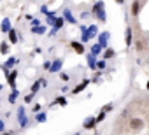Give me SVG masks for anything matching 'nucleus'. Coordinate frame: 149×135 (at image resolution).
Segmentation results:
<instances>
[{
	"mask_svg": "<svg viewBox=\"0 0 149 135\" xmlns=\"http://www.w3.org/2000/svg\"><path fill=\"white\" fill-rule=\"evenodd\" d=\"M91 16H95L98 23L107 21V13H105V2L104 0H97V2L91 6Z\"/></svg>",
	"mask_w": 149,
	"mask_h": 135,
	"instance_id": "f257e3e1",
	"label": "nucleus"
},
{
	"mask_svg": "<svg viewBox=\"0 0 149 135\" xmlns=\"http://www.w3.org/2000/svg\"><path fill=\"white\" fill-rule=\"evenodd\" d=\"M18 63H19V60H16L14 56H9V58H7V61H4L2 65H0V69H2V72H4V76H6V77H9L11 70H13V67H14V65H18Z\"/></svg>",
	"mask_w": 149,
	"mask_h": 135,
	"instance_id": "f03ea898",
	"label": "nucleus"
},
{
	"mask_svg": "<svg viewBox=\"0 0 149 135\" xmlns=\"http://www.w3.org/2000/svg\"><path fill=\"white\" fill-rule=\"evenodd\" d=\"M16 121L21 128H26L28 126V116H26V109L25 107H18L16 109Z\"/></svg>",
	"mask_w": 149,
	"mask_h": 135,
	"instance_id": "7ed1b4c3",
	"label": "nucleus"
},
{
	"mask_svg": "<svg viewBox=\"0 0 149 135\" xmlns=\"http://www.w3.org/2000/svg\"><path fill=\"white\" fill-rule=\"evenodd\" d=\"M142 7H144V0H133L132 6H130V14H132V18H139Z\"/></svg>",
	"mask_w": 149,
	"mask_h": 135,
	"instance_id": "20e7f679",
	"label": "nucleus"
},
{
	"mask_svg": "<svg viewBox=\"0 0 149 135\" xmlns=\"http://www.w3.org/2000/svg\"><path fill=\"white\" fill-rule=\"evenodd\" d=\"M90 83H91V79L84 77V79H83V81H81L77 86H74V88L70 90V93H72V95H79V93H83V91H84V90L90 86Z\"/></svg>",
	"mask_w": 149,
	"mask_h": 135,
	"instance_id": "39448f33",
	"label": "nucleus"
},
{
	"mask_svg": "<svg viewBox=\"0 0 149 135\" xmlns=\"http://www.w3.org/2000/svg\"><path fill=\"white\" fill-rule=\"evenodd\" d=\"M65 25H67L65 18H63V16H58L56 23H54V25L51 26V30H49V35H51V37H53V35H56V33H58V32H60V30H61V28H63Z\"/></svg>",
	"mask_w": 149,
	"mask_h": 135,
	"instance_id": "423d86ee",
	"label": "nucleus"
},
{
	"mask_svg": "<svg viewBox=\"0 0 149 135\" xmlns=\"http://www.w3.org/2000/svg\"><path fill=\"white\" fill-rule=\"evenodd\" d=\"M109 39H111V32H107V30H105V32H100V33H98L97 42H98L104 49H107V47H109Z\"/></svg>",
	"mask_w": 149,
	"mask_h": 135,
	"instance_id": "0eeeda50",
	"label": "nucleus"
},
{
	"mask_svg": "<svg viewBox=\"0 0 149 135\" xmlns=\"http://www.w3.org/2000/svg\"><path fill=\"white\" fill-rule=\"evenodd\" d=\"M144 119L142 118H132L130 119V130L132 132H140V130H144Z\"/></svg>",
	"mask_w": 149,
	"mask_h": 135,
	"instance_id": "6e6552de",
	"label": "nucleus"
},
{
	"mask_svg": "<svg viewBox=\"0 0 149 135\" xmlns=\"http://www.w3.org/2000/svg\"><path fill=\"white\" fill-rule=\"evenodd\" d=\"M61 69H63V60L61 58H54V60H51V74H58V72H61Z\"/></svg>",
	"mask_w": 149,
	"mask_h": 135,
	"instance_id": "1a4fd4ad",
	"label": "nucleus"
},
{
	"mask_svg": "<svg viewBox=\"0 0 149 135\" xmlns=\"http://www.w3.org/2000/svg\"><path fill=\"white\" fill-rule=\"evenodd\" d=\"M61 13H63L61 16L65 18V21H67V23H70V25H77V18L74 16V13H72V11H70L68 7H65V9H63Z\"/></svg>",
	"mask_w": 149,
	"mask_h": 135,
	"instance_id": "9d476101",
	"label": "nucleus"
},
{
	"mask_svg": "<svg viewBox=\"0 0 149 135\" xmlns=\"http://www.w3.org/2000/svg\"><path fill=\"white\" fill-rule=\"evenodd\" d=\"M97 125H98V123H97V116H88V118H84V121H83V128H84V130H93Z\"/></svg>",
	"mask_w": 149,
	"mask_h": 135,
	"instance_id": "9b49d317",
	"label": "nucleus"
},
{
	"mask_svg": "<svg viewBox=\"0 0 149 135\" xmlns=\"http://www.w3.org/2000/svg\"><path fill=\"white\" fill-rule=\"evenodd\" d=\"M70 47L76 51L77 54H84L86 53V47H84V44L81 40H70Z\"/></svg>",
	"mask_w": 149,
	"mask_h": 135,
	"instance_id": "f8f14e48",
	"label": "nucleus"
},
{
	"mask_svg": "<svg viewBox=\"0 0 149 135\" xmlns=\"http://www.w3.org/2000/svg\"><path fill=\"white\" fill-rule=\"evenodd\" d=\"M125 44H126V47L133 46V30H132V26L125 28Z\"/></svg>",
	"mask_w": 149,
	"mask_h": 135,
	"instance_id": "ddd939ff",
	"label": "nucleus"
},
{
	"mask_svg": "<svg viewBox=\"0 0 149 135\" xmlns=\"http://www.w3.org/2000/svg\"><path fill=\"white\" fill-rule=\"evenodd\" d=\"M79 30H81V42L83 44H86V42H90L91 40V37H90V33H88V25H79Z\"/></svg>",
	"mask_w": 149,
	"mask_h": 135,
	"instance_id": "4468645a",
	"label": "nucleus"
},
{
	"mask_svg": "<svg viewBox=\"0 0 149 135\" xmlns=\"http://www.w3.org/2000/svg\"><path fill=\"white\" fill-rule=\"evenodd\" d=\"M13 30V25H11V19L9 18H4L2 23H0V32L2 33H9Z\"/></svg>",
	"mask_w": 149,
	"mask_h": 135,
	"instance_id": "2eb2a0df",
	"label": "nucleus"
},
{
	"mask_svg": "<svg viewBox=\"0 0 149 135\" xmlns=\"http://www.w3.org/2000/svg\"><path fill=\"white\" fill-rule=\"evenodd\" d=\"M30 32L33 33V35H44V33H47V25H39V26H32L30 28Z\"/></svg>",
	"mask_w": 149,
	"mask_h": 135,
	"instance_id": "dca6fc26",
	"label": "nucleus"
},
{
	"mask_svg": "<svg viewBox=\"0 0 149 135\" xmlns=\"http://www.w3.org/2000/svg\"><path fill=\"white\" fill-rule=\"evenodd\" d=\"M16 77H18V69H13L11 74H9V77H7V84L13 90H16Z\"/></svg>",
	"mask_w": 149,
	"mask_h": 135,
	"instance_id": "f3484780",
	"label": "nucleus"
},
{
	"mask_svg": "<svg viewBox=\"0 0 149 135\" xmlns=\"http://www.w3.org/2000/svg\"><path fill=\"white\" fill-rule=\"evenodd\" d=\"M97 61H98V60H97L95 54H91V53L86 54V63H88V67H90L91 70H97Z\"/></svg>",
	"mask_w": 149,
	"mask_h": 135,
	"instance_id": "a211bd4d",
	"label": "nucleus"
},
{
	"mask_svg": "<svg viewBox=\"0 0 149 135\" xmlns=\"http://www.w3.org/2000/svg\"><path fill=\"white\" fill-rule=\"evenodd\" d=\"M7 39H9V44H18L19 42V33L16 28H13L9 33H7Z\"/></svg>",
	"mask_w": 149,
	"mask_h": 135,
	"instance_id": "6ab92c4d",
	"label": "nucleus"
},
{
	"mask_svg": "<svg viewBox=\"0 0 149 135\" xmlns=\"http://www.w3.org/2000/svg\"><path fill=\"white\" fill-rule=\"evenodd\" d=\"M112 58H116V51H114L112 47H107V49H104V53H102V60L109 61V60H112Z\"/></svg>",
	"mask_w": 149,
	"mask_h": 135,
	"instance_id": "aec40b11",
	"label": "nucleus"
},
{
	"mask_svg": "<svg viewBox=\"0 0 149 135\" xmlns=\"http://www.w3.org/2000/svg\"><path fill=\"white\" fill-rule=\"evenodd\" d=\"M88 33H90V37H91V40L93 39H97L98 37V33H100V30H98V25H88Z\"/></svg>",
	"mask_w": 149,
	"mask_h": 135,
	"instance_id": "412c9836",
	"label": "nucleus"
},
{
	"mask_svg": "<svg viewBox=\"0 0 149 135\" xmlns=\"http://www.w3.org/2000/svg\"><path fill=\"white\" fill-rule=\"evenodd\" d=\"M90 53H91V54H95V56L98 58V56L104 53V47H102L98 42H97V44H91V47H90Z\"/></svg>",
	"mask_w": 149,
	"mask_h": 135,
	"instance_id": "4be33fe9",
	"label": "nucleus"
},
{
	"mask_svg": "<svg viewBox=\"0 0 149 135\" xmlns=\"http://www.w3.org/2000/svg\"><path fill=\"white\" fill-rule=\"evenodd\" d=\"M9 51H11V44L7 42V40H0V54H9Z\"/></svg>",
	"mask_w": 149,
	"mask_h": 135,
	"instance_id": "5701e85b",
	"label": "nucleus"
},
{
	"mask_svg": "<svg viewBox=\"0 0 149 135\" xmlns=\"http://www.w3.org/2000/svg\"><path fill=\"white\" fill-rule=\"evenodd\" d=\"M56 19H58V16H56V13L54 11H51L47 16H46V25L47 26H53L54 23H56Z\"/></svg>",
	"mask_w": 149,
	"mask_h": 135,
	"instance_id": "b1692460",
	"label": "nucleus"
},
{
	"mask_svg": "<svg viewBox=\"0 0 149 135\" xmlns=\"http://www.w3.org/2000/svg\"><path fill=\"white\" fill-rule=\"evenodd\" d=\"M18 97H19V91H18V88H16V90H13V91L7 95V102H9V104H16V102H18Z\"/></svg>",
	"mask_w": 149,
	"mask_h": 135,
	"instance_id": "393cba45",
	"label": "nucleus"
},
{
	"mask_svg": "<svg viewBox=\"0 0 149 135\" xmlns=\"http://www.w3.org/2000/svg\"><path fill=\"white\" fill-rule=\"evenodd\" d=\"M67 104H68V100H67L65 97H56V98L51 102V107H53V105H60V107H65Z\"/></svg>",
	"mask_w": 149,
	"mask_h": 135,
	"instance_id": "a878e982",
	"label": "nucleus"
},
{
	"mask_svg": "<svg viewBox=\"0 0 149 135\" xmlns=\"http://www.w3.org/2000/svg\"><path fill=\"white\" fill-rule=\"evenodd\" d=\"M46 121H47V114H46V112L40 111V112L35 114V123H40V125H42V123H46Z\"/></svg>",
	"mask_w": 149,
	"mask_h": 135,
	"instance_id": "bb28decb",
	"label": "nucleus"
},
{
	"mask_svg": "<svg viewBox=\"0 0 149 135\" xmlns=\"http://www.w3.org/2000/svg\"><path fill=\"white\" fill-rule=\"evenodd\" d=\"M40 86H42V83H40V79H37V81L32 84V88H30V93H33V95H35V93L40 90Z\"/></svg>",
	"mask_w": 149,
	"mask_h": 135,
	"instance_id": "cd10ccee",
	"label": "nucleus"
},
{
	"mask_svg": "<svg viewBox=\"0 0 149 135\" xmlns=\"http://www.w3.org/2000/svg\"><path fill=\"white\" fill-rule=\"evenodd\" d=\"M107 69V61L105 60H98L97 61V70H105Z\"/></svg>",
	"mask_w": 149,
	"mask_h": 135,
	"instance_id": "c85d7f7f",
	"label": "nucleus"
},
{
	"mask_svg": "<svg viewBox=\"0 0 149 135\" xmlns=\"http://www.w3.org/2000/svg\"><path fill=\"white\" fill-rule=\"evenodd\" d=\"M112 109H114V104H112V102H109V104H105V105H104V107H102L100 111H104V112H107V114H109V112H111Z\"/></svg>",
	"mask_w": 149,
	"mask_h": 135,
	"instance_id": "c756f323",
	"label": "nucleus"
},
{
	"mask_svg": "<svg viewBox=\"0 0 149 135\" xmlns=\"http://www.w3.org/2000/svg\"><path fill=\"white\" fill-rule=\"evenodd\" d=\"M58 76H60V79H61L63 83H68V81H70V77H68V74H65L63 70H61V72H58Z\"/></svg>",
	"mask_w": 149,
	"mask_h": 135,
	"instance_id": "7c9ffc66",
	"label": "nucleus"
},
{
	"mask_svg": "<svg viewBox=\"0 0 149 135\" xmlns=\"http://www.w3.org/2000/svg\"><path fill=\"white\" fill-rule=\"evenodd\" d=\"M105 116H107V112H104V111H100V112L97 114V123H102V121L105 119Z\"/></svg>",
	"mask_w": 149,
	"mask_h": 135,
	"instance_id": "2f4dec72",
	"label": "nucleus"
},
{
	"mask_svg": "<svg viewBox=\"0 0 149 135\" xmlns=\"http://www.w3.org/2000/svg\"><path fill=\"white\" fill-rule=\"evenodd\" d=\"M33 93H28V95H25V104H33Z\"/></svg>",
	"mask_w": 149,
	"mask_h": 135,
	"instance_id": "473e14b6",
	"label": "nucleus"
},
{
	"mask_svg": "<svg viewBox=\"0 0 149 135\" xmlns=\"http://www.w3.org/2000/svg\"><path fill=\"white\" fill-rule=\"evenodd\" d=\"M40 109H42V105H40V104H33L32 112H33V114H37V112H40Z\"/></svg>",
	"mask_w": 149,
	"mask_h": 135,
	"instance_id": "72a5a7b5",
	"label": "nucleus"
},
{
	"mask_svg": "<svg viewBox=\"0 0 149 135\" xmlns=\"http://www.w3.org/2000/svg\"><path fill=\"white\" fill-rule=\"evenodd\" d=\"M40 13H42V14H44V16H47V14H49V13H51V11H49V9H47V6H44V4H42V6H40Z\"/></svg>",
	"mask_w": 149,
	"mask_h": 135,
	"instance_id": "f704fd0d",
	"label": "nucleus"
},
{
	"mask_svg": "<svg viewBox=\"0 0 149 135\" xmlns=\"http://www.w3.org/2000/svg\"><path fill=\"white\" fill-rule=\"evenodd\" d=\"M42 69H44V70H47V72H49V70H51V61H49V60H47V61H44V63H42Z\"/></svg>",
	"mask_w": 149,
	"mask_h": 135,
	"instance_id": "c9c22d12",
	"label": "nucleus"
},
{
	"mask_svg": "<svg viewBox=\"0 0 149 135\" xmlns=\"http://www.w3.org/2000/svg\"><path fill=\"white\" fill-rule=\"evenodd\" d=\"M39 25H42V23H40L39 19H35V18H33L32 21H30V28H32V26H39Z\"/></svg>",
	"mask_w": 149,
	"mask_h": 135,
	"instance_id": "e433bc0d",
	"label": "nucleus"
},
{
	"mask_svg": "<svg viewBox=\"0 0 149 135\" xmlns=\"http://www.w3.org/2000/svg\"><path fill=\"white\" fill-rule=\"evenodd\" d=\"M6 132V125H4V121L0 119V133H4Z\"/></svg>",
	"mask_w": 149,
	"mask_h": 135,
	"instance_id": "4c0bfd02",
	"label": "nucleus"
},
{
	"mask_svg": "<svg viewBox=\"0 0 149 135\" xmlns=\"http://www.w3.org/2000/svg\"><path fill=\"white\" fill-rule=\"evenodd\" d=\"M114 2H116V4H119V6H125L126 0H114Z\"/></svg>",
	"mask_w": 149,
	"mask_h": 135,
	"instance_id": "58836bf2",
	"label": "nucleus"
},
{
	"mask_svg": "<svg viewBox=\"0 0 149 135\" xmlns=\"http://www.w3.org/2000/svg\"><path fill=\"white\" fill-rule=\"evenodd\" d=\"M40 83H42V86H47V81H46L44 77H40Z\"/></svg>",
	"mask_w": 149,
	"mask_h": 135,
	"instance_id": "ea45409f",
	"label": "nucleus"
},
{
	"mask_svg": "<svg viewBox=\"0 0 149 135\" xmlns=\"http://www.w3.org/2000/svg\"><path fill=\"white\" fill-rule=\"evenodd\" d=\"M2 135H13V132H4Z\"/></svg>",
	"mask_w": 149,
	"mask_h": 135,
	"instance_id": "a19ab883",
	"label": "nucleus"
},
{
	"mask_svg": "<svg viewBox=\"0 0 149 135\" xmlns=\"http://www.w3.org/2000/svg\"><path fill=\"white\" fill-rule=\"evenodd\" d=\"M146 90H147V91H149V81H147V83H146Z\"/></svg>",
	"mask_w": 149,
	"mask_h": 135,
	"instance_id": "79ce46f5",
	"label": "nucleus"
},
{
	"mask_svg": "<svg viewBox=\"0 0 149 135\" xmlns=\"http://www.w3.org/2000/svg\"><path fill=\"white\" fill-rule=\"evenodd\" d=\"M2 88H4V86H2V84H0V91H2Z\"/></svg>",
	"mask_w": 149,
	"mask_h": 135,
	"instance_id": "37998d69",
	"label": "nucleus"
},
{
	"mask_svg": "<svg viewBox=\"0 0 149 135\" xmlns=\"http://www.w3.org/2000/svg\"><path fill=\"white\" fill-rule=\"evenodd\" d=\"M74 135H81V133H79V132H77V133H74Z\"/></svg>",
	"mask_w": 149,
	"mask_h": 135,
	"instance_id": "c03bdc74",
	"label": "nucleus"
},
{
	"mask_svg": "<svg viewBox=\"0 0 149 135\" xmlns=\"http://www.w3.org/2000/svg\"><path fill=\"white\" fill-rule=\"evenodd\" d=\"M13 135H14V133H13Z\"/></svg>",
	"mask_w": 149,
	"mask_h": 135,
	"instance_id": "a18cd8bd",
	"label": "nucleus"
}]
</instances>
